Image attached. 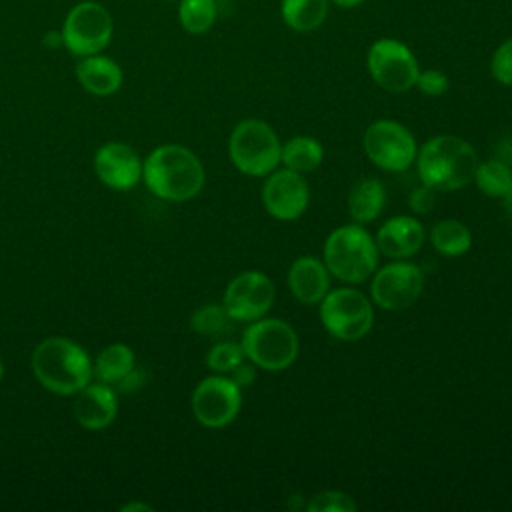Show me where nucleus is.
Segmentation results:
<instances>
[{
    "mask_svg": "<svg viewBox=\"0 0 512 512\" xmlns=\"http://www.w3.org/2000/svg\"><path fill=\"white\" fill-rule=\"evenodd\" d=\"M306 510H310V512H354L356 504L344 492L324 490V492L314 494V498L306 504Z\"/></svg>",
    "mask_w": 512,
    "mask_h": 512,
    "instance_id": "obj_29",
    "label": "nucleus"
},
{
    "mask_svg": "<svg viewBox=\"0 0 512 512\" xmlns=\"http://www.w3.org/2000/svg\"><path fill=\"white\" fill-rule=\"evenodd\" d=\"M134 510H152V506H148L144 502H132V504L122 506V512H134Z\"/></svg>",
    "mask_w": 512,
    "mask_h": 512,
    "instance_id": "obj_36",
    "label": "nucleus"
},
{
    "mask_svg": "<svg viewBox=\"0 0 512 512\" xmlns=\"http://www.w3.org/2000/svg\"><path fill=\"white\" fill-rule=\"evenodd\" d=\"M328 2L336 4L338 8H356V6H360L364 0H328Z\"/></svg>",
    "mask_w": 512,
    "mask_h": 512,
    "instance_id": "obj_37",
    "label": "nucleus"
},
{
    "mask_svg": "<svg viewBox=\"0 0 512 512\" xmlns=\"http://www.w3.org/2000/svg\"><path fill=\"white\" fill-rule=\"evenodd\" d=\"M282 144L270 124L248 118L236 124L228 140L232 164L248 176H268L280 164Z\"/></svg>",
    "mask_w": 512,
    "mask_h": 512,
    "instance_id": "obj_6",
    "label": "nucleus"
},
{
    "mask_svg": "<svg viewBox=\"0 0 512 512\" xmlns=\"http://www.w3.org/2000/svg\"><path fill=\"white\" fill-rule=\"evenodd\" d=\"M430 242L436 252L444 256H462L472 246V234L460 220H440L430 232Z\"/></svg>",
    "mask_w": 512,
    "mask_h": 512,
    "instance_id": "obj_23",
    "label": "nucleus"
},
{
    "mask_svg": "<svg viewBox=\"0 0 512 512\" xmlns=\"http://www.w3.org/2000/svg\"><path fill=\"white\" fill-rule=\"evenodd\" d=\"M282 20L296 32H312L320 28L328 16V0H282Z\"/></svg>",
    "mask_w": 512,
    "mask_h": 512,
    "instance_id": "obj_21",
    "label": "nucleus"
},
{
    "mask_svg": "<svg viewBox=\"0 0 512 512\" xmlns=\"http://www.w3.org/2000/svg\"><path fill=\"white\" fill-rule=\"evenodd\" d=\"M424 290V274L420 266L398 260L380 268L372 280L370 296L384 310H404L412 306Z\"/></svg>",
    "mask_w": 512,
    "mask_h": 512,
    "instance_id": "obj_13",
    "label": "nucleus"
},
{
    "mask_svg": "<svg viewBox=\"0 0 512 512\" xmlns=\"http://www.w3.org/2000/svg\"><path fill=\"white\" fill-rule=\"evenodd\" d=\"M44 44L48 46V48H60V46H64V42H62V32L58 30V32H48L46 36H44Z\"/></svg>",
    "mask_w": 512,
    "mask_h": 512,
    "instance_id": "obj_35",
    "label": "nucleus"
},
{
    "mask_svg": "<svg viewBox=\"0 0 512 512\" xmlns=\"http://www.w3.org/2000/svg\"><path fill=\"white\" fill-rule=\"evenodd\" d=\"M322 256L332 276L348 284H358L376 270L378 246L360 224H348L336 228L326 238Z\"/></svg>",
    "mask_w": 512,
    "mask_h": 512,
    "instance_id": "obj_4",
    "label": "nucleus"
},
{
    "mask_svg": "<svg viewBox=\"0 0 512 512\" xmlns=\"http://www.w3.org/2000/svg\"><path fill=\"white\" fill-rule=\"evenodd\" d=\"M230 374V378H232V382L236 384V386H240V388H248V386H252L254 384V380H256V366L250 362V364H244V362H240L232 372H228Z\"/></svg>",
    "mask_w": 512,
    "mask_h": 512,
    "instance_id": "obj_33",
    "label": "nucleus"
},
{
    "mask_svg": "<svg viewBox=\"0 0 512 512\" xmlns=\"http://www.w3.org/2000/svg\"><path fill=\"white\" fill-rule=\"evenodd\" d=\"M80 86L94 96H110L122 86V68L108 56L92 54L76 64Z\"/></svg>",
    "mask_w": 512,
    "mask_h": 512,
    "instance_id": "obj_19",
    "label": "nucleus"
},
{
    "mask_svg": "<svg viewBox=\"0 0 512 512\" xmlns=\"http://www.w3.org/2000/svg\"><path fill=\"white\" fill-rule=\"evenodd\" d=\"M418 176L434 190L450 192L474 180L478 158L474 148L450 134L430 138L416 154Z\"/></svg>",
    "mask_w": 512,
    "mask_h": 512,
    "instance_id": "obj_3",
    "label": "nucleus"
},
{
    "mask_svg": "<svg viewBox=\"0 0 512 512\" xmlns=\"http://www.w3.org/2000/svg\"><path fill=\"white\" fill-rule=\"evenodd\" d=\"M490 70L492 76L496 78V82L504 84V86H512V38L504 40L490 62Z\"/></svg>",
    "mask_w": 512,
    "mask_h": 512,
    "instance_id": "obj_30",
    "label": "nucleus"
},
{
    "mask_svg": "<svg viewBox=\"0 0 512 512\" xmlns=\"http://www.w3.org/2000/svg\"><path fill=\"white\" fill-rule=\"evenodd\" d=\"M192 412L208 428L228 426L240 412L242 388L230 376H208L192 392Z\"/></svg>",
    "mask_w": 512,
    "mask_h": 512,
    "instance_id": "obj_12",
    "label": "nucleus"
},
{
    "mask_svg": "<svg viewBox=\"0 0 512 512\" xmlns=\"http://www.w3.org/2000/svg\"><path fill=\"white\" fill-rule=\"evenodd\" d=\"M96 176L114 190H130L142 180V160L122 142H106L94 156Z\"/></svg>",
    "mask_w": 512,
    "mask_h": 512,
    "instance_id": "obj_15",
    "label": "nucleus"
},
{
    "mask_svg": "<svg viewBox=\"0 0 512 512\" xmlns=\"http://www.w3.org/2000/svg\"><path fill=\"white\" fill-rule=\"evenodd\" d=\"M366 66L372 80L386 92H408L418 78V62L412 50L396 38H380L368 48Z\"/></svg>",
    "mask_w": 512,
    "mask_h": 512,
    "instance_id": "obj_9",
    "label": "nucleus"
},
{
    "mask_svg": "<svg viewBox=\"0 0 512 512\" xmlns=\"http://www.w3.org/2000/svg\"><path fill=\"white\" fill-rule=\"evenodd\" d=\"M288 288L302 304H320L330 290V272L324 260L314 256H300L288 270Z\"/></svg>",
    "mask_w": 512,
    "mask_h": 512,
    "instance_id": "obj_18",
    "label": "nucleus"
},
{
    "mask_svg": "<svg viewBox=\"0 0 512 512\" xmlns=\"http://www.w3.org/2000/svg\"><path fill=\"white\" fill-rule=\"evenodd\" d=\"M386 204V190L376 178L358 180L348 194V212L356 224L372 222Z\"/></svg>",
    "mask_w": 512,
    "mask_h": 512,
    "instance_id": "obj_20",
    "label": "nucleus"
},
{
    "mask_svg": "<svg viewBox=\"0 0 512 512\" xmlns=\"http://www.w3.org/2000/svg\"><path fill=\"white\" fill-rule=\"evenodd\" d=\"M424 244V226L412 216H394L386 220L376 234L378 250L396 260L414 256Z\"/></svg>",
    "mask_w": 512,
    "mask_h": 512,
    "instance_id": "obj_17",
    "label": "nucleus"
},
{
    "mask_svg": "<svg viewBox=\"0 0 512 512\" xmlns=\"http://www.w3.org/2000/svg\"><path fill=\"white\" fill-rule=\"evenodd\" d=\"M2 374H4V364H2V360H0V380H2Z\"/></svg>",
    "mask_w": 512,
    "mask_h": 512,
    "instance_id": "obj_39",
    "label": "nucleus"
},
{
    "mask_svg": "<svg viewBox=\"0 0 512 512\" xmlns=\"http://www.w3.org/2000/svg\"><path fill=\"white\" fill-rule=\"evenodd\" d=\"M244 350L236 342H218L210 348L206 356V366L216 374L232 372L240 362H244Z\"/></svg>",
    "mask_w": 512,
    "mask_h": 512,
    "instance_id": "obj_28",
    "label": "nucleus"
},
{
    "mask_svg": "<svg viewBox=\"0 0 512 512\" xmlns=\"http://www.w3.org/2000/svg\"><path fill=\"white\" fill-rule=\"evenodd\" d=\"M422 94L426 96H442L448 86H450V80L444 72L440 70H424V72H418V78H416V84H414Z\"/></svg>",
    "mask_w": 512,
    "mask_h": 512,
    "instance_id": "obj_31",
    "label": "nucleus"
},
{
    "mask_svg": "<svg viewBox=\"0 0 512 512\" xmlns=\"http://www.w3.org/2000/svg\"><path fill=\"white\" fill-rule=\"evenodd\" d=\"M324 158V148L316 138L310 136H296L290 138L286 144H282L280 162L298 174L312 172L320 166Z\"/></svg>",
    "mask_w": 512,
    "mask_h": 512,
    "instance_id": "obj_22",
    "label": "nucleus"
},
{
    "mask_svg": "<svg viewBox=\"0 0 512 512\" xmlns=\"http://www.w3.org/2000/svg\"><path fill=\"white\" fill-rule=\"evenodd\" d=\"M142 178L154 196L184 202L202 190L204 168L192 150L180 144H164L144 160Z\"/></svg>",
    "mask_w": 512,
    "mask_h": 512,
    "instance_id": "obj_1",
    "label": "nucleus"
},
{
    "mask_svg": "<svg viewBox=\"0 0 512 512\" xmlns=\"http://www.w3.org/2000/svg\"><path fill=\"white\" fill-rule=\"evenodd\" d=\"M218 16L216 0H180L178 20L188 34L208 32Z\"/></svg>",
    "mask_w": 512,
    "mask_h": 512,
    "instance_id": "obj_26",
    "label": "nucleus"
},
{
    "mask_svg": "<svg viewBox=\"0 0 512 512\" xmlns=\"http://www.w3.org/2000/svg\"><path fill=\"white\" fill-rule=\"evenodd\" d=\"M76 394L74 416L86 430H102L116 418L118 398L106 382H88Z\"/></svg>",
    "mask_w": 512,
    "mask_h": 512,
    "instance_id": "obj_16",
    "label": "nucleus"
},
{
    "mask_svg": "<svg viewBox=\"0 0 512 512\" xmlns=\"http://www.w3.org/2000/svg\"><path fill=\"white\" fill-rule=\"evenodd\" d=\"M310 190L302 174L282 168L270 172L262 186V204L276 220H296L304 214Z\"/></svg>",
    "mask_w": 512,
    "mask_h": 512,
    "instance_id": "obj_14",
    "label": "nucleus"
},
{
    "mask_svg": "<svg viewBox=\"0 0 512 512\" xmlns=\"http://www.w3.org/2000/svg\"><path fill=\"white\" fill-rule=\"evenodd\" d=\"M364 150L372 164L388 172H402L416 160L412 132L396 120H376L364 132Z\"/></svg>",
    "mask_w": 512,
    "mask_h": 512,
    "instance_id": "obj_10",
    "label": "nucleus"
},
{
    "mask_svg": "<svg viewBox=\"0 0 512 512\" xmlns=\"http://www.w3.org/2000/svg\"><path fill=\"white\" fill-rule=\"evenodd\" d=\"M244 356L258 368L280 372L288 368L300 350L294 328L278 318H258L248 324L240 342Z\"/></svg>",
    "mask_w": 512,
    "mask_h": 512,
    "instance_id": "obj_5",
    "label": "nucleus"
},
{
    "mask_svg": "<svg viewBox=\"0 0 512 512\" xmlns=\"http://www.w3.org/2000/svg\"><path fill=\"white\" fill-rule=\"evenodd\" d=\"M274 296V284L264 272L246 270L228 282L222 306L226 308L230 320L254 322L264 318V314L272 308Z\"/></svg>",
    "mask_w": 512,
    "mask_h": 512,
    "instance_id": "obj_11",
    "label": "nucleus"
},
{
    "mask_svg": "<svg viewBox=\"0 0 512 512\" xmlns=\"http://www.w3.org/2000/svg\"><path fill=\"white\" fill-rule=\"evenodd\" d=\"M116 384H118V388H120L122 392H134V390H138V388L144 386V372L132 368V370H130L122 380H118Z\"/></svg>",
    "mask_w": 512,
    "mask_h": 512,
    "instance_id": "obj_34",
    "label": "nucleus"
},
{
    "mask_svg": "<svg viewBox=\"0 0 512 512\" xmlns=\"http://www.w3.org/2000/svg\"><path fill=\"white\" fill-rule=\"evenodd\" d=\"M32 372L46 390L70 396L92 382L94 364L88 352L74 340L50 336L34 348Z\"/></svg>",
    "mask_w": 512,
    "mask_h": 512,
    "instance_id": "obj_2",
    "label": "nucleus"
},
{
    "mask_svg": "<svg viewBox=\"0 0 512 512\" xmlns=\"http://www.w3.org/2000/svg\"><path fill=\"white\" fill-rule=\"evenodd\" d=\"M436 190L430 188L428 184L422 182V186L414 188L412 194L408 196V206L412 208V212L416 214H426L434 208V202H436Z\"/></svg>",
    "mask_w": 512,
    "mask_h": 512,
    "instance_id": "obj_32",
    "label": "nucleus"
},
{
    "mask_svg": "<svg viewBox=\"0 0 512 512\" xmlns=\"http://www.w3.org/2000/svg\"><path fill=\"white\" fill-rule=\"evenodd\" d=\"M320 322L334 338L354 342L372 330L374 308L360 290H328L320 300Z\"/></svg>",
    "mask_w": 512,
    "mask_h": 512,
    "instance_id": "obj_7",
    "label": "nucleus"
},
{
    "mask_svg": "<svg viewBox=\"0 0 512 512\" xmlns=\"http://www.w3.org/2000/svg\"><path fill=\"white\" fill-rule=\"evenodd\" d=\"M134 368V352L126 344H110L106 346L96 362H94V374L100 382L116 384L122 380L130 370Z\"/></svg>",
    "mask_w": 512,
    "mask_h": 512,
    "instance_id": "obj_24",
    "label": "nucleus"
},
{
    "mask_svg": "<svg viewBox=\"0 0 512 512\" xmlns=\"http://www.w3.org/2000/svg\"><path fill=\"white\" fill-rule=\"evenodd\" d=\"M228 312L222 304H206L190 318V328L202 336H218L228 326Z\"/></svg>",
    "mask_w": 512,
    "mask_h": 512,
    "instance_id": "obj_27",
    "label": "nucleus"
},
{
    "mask_svg": "<svg viewBox=\"0 0 512 512\" xmlns=\"http://www.w3.org/2000/svg\"><path fill=\"white\" fill-rule=\"evenodd\" d=\"M474 182L482 194L490 198H504L512 188V170L504 160H486L476 166Z\"/></svg>",
    "mask_w": 512,
    "mask_h": 512,
    "instance_id": "obj_25",
    "label": "nucleus"
},
{
    "mask_svg": "<svg viewBox=\"0 0 512 512\" xmlns=\"http://www.w3.org/2000/svg\"><path fill=\"white\" fill-rule=\"evenodd\" d=\"M504 206H506V210H508V214L512 216V188L506 192V196H504Z\"/></svg>",
    "mask_w": 512,
    "mask_h": 512,
    "instance_id": "obj_38",
    "label": "nucleus"
},
{
    "mask_svg": "<svg viewBox=\"0 0 512 512\" xmlns=\"http://www.w3.org/2000/svg\"><path fill=\"white\" fill-rule=\"evenodd\" d=\"M60 32L66 50L84 58L100 54L110 44L114 22L106 6L94 0H84L68 10Z\"/></svg>",
    "mask_w": 512,
    "mask_h": 512,
    "instance_id": "obj_8",
    "label": "nucleus"
}]
</instances>
